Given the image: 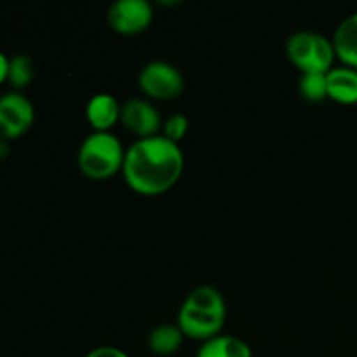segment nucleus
<instances>
[{
  "label": "nucleus",
  "instance_id": "obj_17",
  "mask_svg": "<svg viewBox=\"0 0 357 357\" xmlns=\"http://www.w3.org/2000/svg\"><path fill=\"white\" fill-rule=\"evenodd\" d=\"M86 357H129L122 349L112 347V345H103V347H96L91 352H87Z\"/></svg>",
  "mask_w": 357,
  "mask_h": 357
},
{
  "label": "nucleus",
  "instance_id": "obj_8",
  "mask_svg": "<svg viewBox=\"0 0 357 357\" xmlns=\"http://www.w3.org/2000/svg\"><path fill=\"white\" fill-rule=\"evenodd\" d=\"M121 122L129 132L139 138L157 136L162 131V117L152 101L145 98H129L122 103Z\"/></svg>",
  "mask_w": 357,
  "mask_h": 357
},
{
  "label": "nucleus",
  "instance_id": "obj_3",
  "mask_svg": "<svg viewBox=\"0 0 357 357\" xmlns=\"http://www.w3.org/2000/svg\"><path fill=\"white\" fill-rule=\"evenodd\" d=\"M126 149L112 131H93L77 152V166L84 176L103 181L122 173Z\"/></svg>",
  "mask_w": 357,
  "mask_h": 357
},
{
  "label": "nucleus",
  "instance_id": "obj_6",
  "mask_svg": "<svg viewBox=\"0 0 357 357\" xmlns=\"http://www.w3.org/2000/svg\"><path fill=\"white\" fill-rule=\"evenodd\" d=\"M35 121L33 103L20 91L0 96V136L16 139L30 131Z\"/></svg>",
  "mask_w": 357,
  "mask_h": 357
},
{
  "label": "nucleus",
  "instance_id": "obj_1",
  "mask_svg": "<svg viewBox=\"0 0 357 357\" xmlns=\"http://www.w3.org/2000/svg\"><path fill=\"white\" fill-rule=\"evenodd\" d=\"M185 169L183 150L162 135L136 139L126 149L122 176L132 192L155 197L169 192Z\"/></svg>",
  "mask_w": 357,
  "mask_h": 357
},
{
  "label": "nucleus",
  "instance_id": "obj_4",
  "mask_svg": "<svg viewBox=\"0 0 357 357\" xmlns=\"http://www.w3.org/2000/svg\"><path fill=\"white\" fill-rule=\"evenodd\" d=\"M286 56L302 73H328L337 59L331 38L312 30H298L289 35Z\"/></svg>",
  "mask_w": 357,
  "mask_h": 357
},
{
  "label": "nucleus",
  "instance_id": "obj_12",
  "mask_svg": "<svg viewBox=\"0 0 357 357\" xmlns=\"http://www.w3.org/2000/svg\"><path fill=\"white\" fill-rule=\"evenodd\" d=\"M197 357H253V351L243 338L220 333L202 342Z\"/></svg>",
  "mask_w": 357,
  "mask_h": 357
},
{
  "label": "nucleus",
  "instance_id": "obj_16",
  "mask_svg": "<svg viewBox=\"0 0 357 357\" xmlns=\"http://www.w3.org/2000/svg\"><path fill=\"white\" fill-rule=\"evenodd\" d=\"M188 126H190V124H188L187 115L173 114V115H169L166 121H164L162 131H160V135H162L164 138L169 139V142L178 143V145H180L181 139L187 136Z\"/></svg>",
  "mask_w": 357,
  "mask_h": 357
},
{
  "label": "nucleus",
  "instance_id": "obj_9",
  "mask_svg": "<svg viewBox=\"0 0 357 357\" xmlns=\"http://www.w3.org/2000/svg\"><path fill=\"white\" fill-rule=\"evenodd\" d=\"M121 108L117 98L110 93H96L89 98L86 105V119L93 131H112L117 122H121Z\"/></svg>",
  "mask_w": 357,
  "mask_h": 357
},
{
  "label": "nucleus",
  "instance_id": "obj_10",
  "mask_svg": "<svg viewBox=\"0 0 357 357\" xmlns=\"http://www.w3.org/2000/svg\"><path fill=\"white\" fill-rule=\"evenodd\" d=\"M331 42L342 65L357 70V10L338 23Z\"/></svg>",
  "mask_w": 357,
  "mask_h": 357
},
{
  "label": "nucleus",
  "instance_id": "obj_5",
  "mask_svg": "<svg viewBox=\"0 0 357 357\" xmlns=\"http://www.w3.org/2000/svg\"><path fill=\"white\" fill-rule=\"evenodd\" d=\"M138 86L145 96L159 101H169L180 96L185 89L183 73L173 63L155 59L139 70Z\"/></svg>",
  "mask_w": 357,
  "mask_h": 357
},
{
  "label": "nucleus",
  "instance_id": "obj_19",
  "mask_svg": "<svg viewBox=\"0 0 357 357\" xmlns=\"http://www.w3.org/2000/svg\"><path fill=\"white\" fill-rule=\"evenodd\" d=\"M10 152V146H9V139L2 138L0 136V159H6Z\"/></svg>",
  "mask_w": 357,
  "mask_h": 357
},
{
  "label": "nucleus",
  "instance_id": "obj_11",
  "mask_svg": "<svg viewBox=\"0 0 357 357\" xmlns=\"http://www.w3.org/2000/svg\"><path fill=\"white\" fill-rule=\"evenodd\" d=\"M328 98L340 105L357 103V70L351 66H333L326 73Z\"/></svg>",
  "mask_w": 357,
  "mask_h": 357
},
{
  "label": "nucleus",
  "instance_id": "obj_18",
  "mask_svg": "<svg viewBox=\"0 0 357 357\" xmlns=\"http://www.w3.org/2000/svg\"><path fill=\"white\" fill-rule=\"evenodd\" d=\"M7 75H9V58L0 51V86L6 82Z\"/></svg>",
  "mask_w": 357,
  "mask_h": 357
},
{
  "label": "nucleus",
  "instance_id": "obj_15",
  "mask_svg": "<svg viewBox=\"0 0 357 357\" xmlns=\"http://www.w3.org/2000/svg\"><path fill=\"white\" fill-rule=\"evenodd\" d=\"M300 96L310 103H319L328 98L326 73H302L298 80Z\"/></svg>",
  "mask_w": 357,
  "mask_h": 357
},
{
  "label": "nucleus",
  "instance_id": "obj_7",
  "mask_svg": "<svg viewBox=\"0 0 357 357\" xmlns=\"http://www.w3.org/2000/svg\"><path fill=\"white\" fill-rule=\"evenodd\" d=\"M108 24L121 35H138L153 21V6L149 0H115L107 13Z\"/></svg>",
  "mask_w": 357,
  "mask_h": 357
},
{
  "label": "nucleus",
  "instance_id": "obj_13",
  "mask_svg": "<svg viewBox=\"0 0 357 357\" xmlns=\"http://www.w3.org/2000/svg\"><path fill=\"white\" fill-rule=\"evenodd\" d=\"M185 335L178 324H159L149 335V349L155 356H173L181 349Z\"/></svg>",
  "mask_w": 357,
  "mask_h": 357
},
{
  "label": "nucleus",
  "instance_id": "obj_14",
  "mask_svg": "<svg viewBox=\"0 0 357 357\" xmlns=\"http://www.w3.org/2000/svg\"><path fill=\"white\" fill-rule=\"evenodd\" d=\"M35 77V63L28 54H14L9 58V75L7 82L16 91L24 89L31 84Z\"/></svg>",
  "mask_w": 357,
  "mask_h": 357
},
{
  "label": "nucleus",
  "instance_id": "obj_2",
  "mask_svg": "<svg viewBox=\"0 0 357 357\" xmlns=\"http://www.w3.org/2000/svg\"><path fill=\"white\" fill-rule=\"evenodd\" d=\"M227 321V302L215 286H197L180 305L176 324L185 338L206 342L222 333Z\"/></svg>",
  "mask_w": 357,
  "mask_h": 357
}]
</instances>
